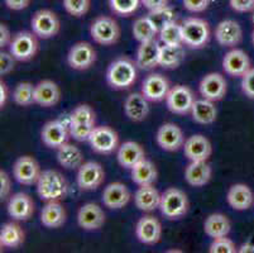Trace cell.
Segmentation results:
<instances>
[{"label":"cell","instance_id":"603a6c76","mask_svg":"<svg viewBox=\"0 0 254 253\" xmlns=\"http://www.w3.org/2000/svg\"><path fill=\"white\" fill-rule=\"evenodd\" d=\"M251 69L249 56L239 48H232L225 53L223 59V70L232 78H242Z\"/></svg>","mask_w":254,"mask_h":253},{"label":"cell","instance_id":"5bb4252c","mask_svg":"<svg viewBox=\"0 0 254 253\" xmlns=\"http://www.w3.org/2000/svg\"><path fill=\"white\" fill-rule=\"evenodd\" d=\"M76 219L80 228L87 232H94L103 228L106 215L99 204L86 203L80 206Z\"/></svg>","mask_w":254,"mask_h":253},{"label":"cell","instance_id":"b9f144b4","mask_svg":"<svg viewBox=\"0 0 254 253\" xmlns=\"http://www.w3.org/2000/svg\"><path fill=\"white\" fill-rule=\"evenodd\" d=\"M147 17L152 20V23L156 25L157 29H158L159 32L163 27H165V25L170 24V23L176 20V11L173 10L171 6L166 5V6H162V8L151 10Z\"/></svg>","mask_w":254,"mask_h":253},{"label":"cell","instance_id":"ac0fdd59","mask_svg":"<svg viewBox=\"0 0 254 253\" xmlns=\"http://www.w3.org/2000/svg\"><path fill=\"white\" fill-rule=\"evenodd\" d=\"M157 145L167 152H175L185 145V136L182 129L175 123H165L158 128L156 134Z\"/></svg>","mask_w":254,"mask_h":253},{"label":"cell","instance_id":"db71d44e","mask_svg":"<svg viewBox=\"0 0 254 253\" xmlns=\"http://www.w3.org/2000/svg\"><path fill=\"white\" fill-rule=\"evenodd\" d=\"M140 1H142V5L149 11L166 6L168 3V0H140Z\"/></svg>","mask_w":254,"mask_h":253},{"label":"cell","instance_id":"1f68e13d","mask_svg":"<svg viewBox=\"0 0 254 253\" xmlns=\"http://www.w3.org/2000/svg\"><path fill=\"white\" fill-rule=\"evenodd\" d=\"M162 194L154 187V185L139 186L134 194V204L140 212L151 213L159 209Z\"/></svg>","mask_w":254,"mask_h":253},{"label":"cell","instance_id":"60d3db41","mask_svg":"<svg viewBox=\"0 0 254 253\" xmlns=\"http://www.w3.org/2000/svg\"><path fill=\"white\" fill-rule=\"evenodd\" d=\"M159 41L162 42V45H184L182 39V25L175 20L170 24L159 31L158 33Z\"/></svg>","mask_w":254,"mask_h":253},{"label":"cell","instance_id":"d590c367","mask_svg":"<svg viewBox=\"0 0 254 253\" xmlns=\"http://www.w3.org/2000/svg\"><path fill=\"white\" fill-rule=\"evenodd\" d=\"M230 229H232V223L229 218L221 213H212L204 222L205 234L211 240L226 237L230 233Z\"/></svg>","mask_w":254,"mask_h":253},{"label":"cell","instance_id":"7c38bea8","mask_svg":"<svg viewBox=\"0 0 254 253\" xmlns=\"http://www.w3.org/2000/svg\"><path fill=\"white\" fill-rule=\"evenodd\" d=\"M96 51L89 42H76L67 53V65L76 71H86L95 65Z\"/></svg>","mask_w":254,"mask_h":253},{"label":"cell","instance_id":"7bdbcfd3","mask_svg":"<svg viewBox=\"0 0 254 253\" xmlns=\"http://www.w3.org/2000/svg\"><path fill=\"white\" fill-rule=\"evenodd\" d=\"M140 0H109V6L112 11L120 17H129L134 14L140 6Z\"/></svg>","mask_w":254,"mask_h":253},{"label":"cell","instance_id":"bcb514c9","mask_svg":"<svg viewBox=\"0 0 254 253\" xmlns=\"http://www.w3.org/2000/svg\"><path fill=\"white\" fill-rule=\"evenodd\" d=\"M15 62H17V59L9 51L8 52L1 51L0 52V75L5 76L10 74L15 69Z\"/></svg>","mask_w":254,"mask_h":253},{"label":"cell","instance_id":"6da1fadb","mask_svg":"<svg viewBox=\"0 0 254 253\" xmlns=\"http://www.w3.org/2000/svg\"><path fill=\"white\" fill-rule=\"evenodd\" d=\"M137 62L127 56L114 60L106 70V83L114 90H128L138 78Z\"/></svg>","mask_w":254,"mask_h":253},{"label":"cell","instance_id":"ab89813d","mask_svg":"<svg viewBox=\"0 0 254 253\" xmlns=\"http://www.w3.org/2000/svg\"><path fill=\"white\" fill-rule=\"evenodd\" d=\"M34 89H36V85H33L29 81H23V83L17 84V86L13 90L14 103L19 106H31L36 104Z\"/></svg>","mask_w":254,"mask_h":253},{"label":"cell","instance_id":"6f0895ef","mask_svg":"<svg viewBox=\"0 0 254 253\" xmlns=\"http://www.w3.org/2000/svg\"><path fill=\"white\" fill-rule=\"evenodd\" d=\"M252 42H253V45H254V31L253 33H252Z\"/></svg>","mask_w":254,"mask_h":253},{"label":"cell","instance_id":"d6a6232c","mask_svg":"<svg viewBox=\"0 0 254 253\" xmlns=\"http://www.w3.org/2000/svg\"><path fill=\"white\" fill-rule=\"evenodd\" d=\"M57 161L60 166L66 170H78L84 164V153L77 146L72 143H64L61 147L57 148L56 152Z\"/></svg>","mask_w":254,"mask_h":253},{"label":"cell","instance_id":"277c9868","mask_svg":"<svg viewBox=\"0 0 254 253\" xmlns=\"http://www.w3.org/2000/svg\"><path fill=\"white\" fill-rule=\"evenodd\" d=\"M182 25V39L184 46L192 50H201L206 47L210 41V25L207 20L202 18L191 17L185 19Z\"/></svg>","mask_w":254,"mask_h":253},{"label":"cell","instance_id":"7dc6e473","mask_svg":"<svg viewBox=\"0 0 254 253\" xmlns=\"http://www.w3.org/2000/svg\"><path fill=\"white\" fill-rule=\"evenodd\" d=\"M242 91L247 97L254 100V67H251L242 76Z\"/></svg>","mask_w":254,"mask_h":253},{"label":"cell","instance_id":"e0dca14e","mask_svg":"<svg viewBox=\"0 0 254 253\" xmlns=\"http://www.w3.org/2000/svg\"><path fill=\"white\" fill-rule=\"evenodd\" d=\"M228 91V83L219 73L206 74L198 84V92L204 99L211 101L221 100Z\"/></svg>","mask_w":254,"mask_h":253},{"label":"cell","instance_id":"5b68a950","mask_svg":"<svg viewBox=\"0 0 254 253\" xmlns=\"http://www.w3.org/2000/svg\"><path fill=\"white\" fill-rule=\"evenodd\" d=\"M190 203L186 192L177 187H168L162 192L159 210L165 218L170 220H176L185 217L189 212Z\"/></svg>","mask_w":254,"mask_h":253},{"label":"cell","instance_id":"11a10c76","mask_svg":"<svg viewBox=\"0 0 254 253\" xmlns=\"http://www.w3.org/2000/svg\"><path fill=\"white\" fill-rule=\"evenodd\" d=\"M8 97H9V90H8V86H6L5 83H0V106L1 108H4L6 104V101H8Z\"/></svg>","mask_w":254,"mask_h":253},{"label":"cell","instance_id":"44dd1931","mask_svg":"<svg viewBox=\"0 0 254 253\" xmlns=\"http://www.w3.org/2000/svg\"><path fill=\"white\" fill-rule=\"evenodd\" d=\"M215 39L221 47L235 48L243 39V31L238 22L224 19L215 28Z\"/></svg>","mask_w":254,"mask_h":253},{"label":"cell","instance_id":"4dcf8cb0","mask_svg":"<svg viewBox=\"0 0 254 253\" xmlns=\"http://www.w3.org/2000/svg\"><path fill=\"white\" fill-rule=\"evenodd\" d=\"M159 52H161V45L156 39L140 43L135 56L137 66L145 71L156 69L157 66H159Z\"/></svg>","mask_w":254,"mask_h":253},{"label":"cell","instance_id":"8992f818","mask_svg":"<svg viewBox=\"0 0 254 253\" xmlns=\"http://www.w3.org/2000/svg\"><path fill=\"white\" fill-rule=\"evenodd\" d=\"M90 36L95 43L101 46H113L120 39V27L114 18L100 15L90 24Z\"/></svg>","mask_w":254,"mask_h":253},{"label":"cell","instance_id":"836d02e7","mask_svg":"<svg viewBox=\"0 0 254 253\" xmlns=\"http://www.w3.org/2000/svg\"><path fill=\"white\" fill-rule=\"evenodd\" d=\"M191 118L195 123L201 125H209L218 118V109L215 103L207 99H196L191 109Z\"/></svg>","mask_w":254,"mask_h":253},{"label":"cell","instance_id":"f546056e","mask_svg":"<svg viewBox=\"0 0 254 253\" xmlns=\"http://www.w3.org/2000/svg\"><path fill=\"white\" fill-rule=\"evenodd\" d=\"M212 170L207 161H190L185 169V180L193 187H201L209 184Z\"/></svg>","mask_w":254,"mask_h":253},{"label":"cell","instance_id":"8d00e7d4","mask_svg":"<svg viewBox=\"0 0 254 253\" xmlns=\"http://www.w3.org/2000/svg\"><path fill=\"white\" fill-rule=\"evenodd\" d=\"M25 234L22 227L15 222L5 223L0 229V247L14 250L24 242Z\"/></svg>","mask_w":254,"mask_h":253},{"label":"cell","instance_id":"30bf717a","mask_svg":"<svg viewBox=\"0 0 254 253\" xmlns=\"http://www.w3.org/2000/svg\"><path fill=\"white\" fill-rule=\"evenodd\" d=\"M195 100V94H193L191 87H189L187 85L177 84V85L171 87L170 91H168L167 97H166V105H167L168 110L173 114L185 115L190 114Z\"/></svg>","mask_w":254,"mask_h":253},{"label":"cell","instance_id":"d4e9b609","mask_svg":"<svg viewBox=\"0 0 254 253\" xmlns=\"http://www.w3.org/2000/svg\"><path fill=\"white\" fill-rule=\"evenodd\" d=\"M124 114L129 120L140 123L149 114V100L142 92H131L124 100Z\"/></svg>","mask_w":254,"mask_h":253},{"label":"cell","instance_id":"9c48e42d","mask_svg":"<svg viewBox=\"0 0 254 253\" xmlns=\"http://www.w3.org/2000/svg\"><path fill=\"white\" fill-rule=\"evenodd\" d=\"M31 28L38 38L50 39L60 33L61 22L55 11L50 9H39L32 17Z\"/></svg>","mask_w":254,"mask_h":253},{"label":"cell","instance_id":"ffe728a7","mask_svg":"<svg viewBox=\"0 0 254 253\" xmlns=\"http://www.w3.org/2000/svg\"><path fill=\"white\" fill-rule=\"evenodd\" d=\"M6 212L13 220L27 222L34 214L33 199L25 192H17L11 195L6 204Z\"/></svg>","mask_w":254,"mask_h":253},{"label":"cell","instance_id":"74e56055","mask_svg":"<svg viewBox=\"0 0 254 253\" xmlns=\"http://www.w3.org/2000/svg\"><path fill=\"white\" fill-rule=\"evenodd\" d=\"M185 60L184 45H162L159 52V66L166 70L177 69Z\"/></svg>","mask_w":254,"mask_h":253},{"label":"cell","instance_id":"8fae6325","mask_svg":"<svg viewBox=\"0 0 254 253\" xmlns=\"http://www.w3.org/2000/svg\"><path fill=\"white\" fill-rule=\"evenodd\" d=\"M105 180L104 167L96 161H87L81 165L76 175V184L82 191H94L103 185Z\"/></svg>","mask_w":254,"mask_h":253},{"label":"cell","instance_id":"ee69618b","mask_svg":"<svg viewBox=\"0 0 254 253\" xmlns=\"http://www.w3.org/2000/svg\"><path fill=\"white\" fill-rule=\"evenodd\" d=\"M66 13L71 17L81 18L86 15L91 6V0H62Z\"/></svg>","mask_w":254,"mask_h":253},{"label":"cell","instance_id":"83f0119b","mask_svg":"<svg viewBox=\"0 0 254 253\" xmlns=\"http://www.w3.org/2000/svg\"><path fill=\"white\" fill-rule=\"evenodd\" d=\"M226 201L234 210L244 212L254 204V194L248 185L239 182L229 187L226 194Z\"/></svg>","mask_w":254,"mask_h":253},{"label":"cell","instance_id":"681fc988","mask_svg":"<svg viewBox=\"0 0 254 253\" xmlns=\"http://www.w3.org/2000/svg\"><path fill=\"white\" fill-rule=\"evenodd\" d=\"M11 191V178L5 171H0V199L1 201L10 198Z\"/></svg>","mask_w":254,"mask_h":253},{"label":"cell","instance_id":"484cf974","mask_svg":"<svg viewBox=\"0 0 254 253\" xmlns=\"http://www.w3.org/2000/svg\"><path fill=\"white\" fill-rule=\"evenodd\" d=\"M61 100V89L55 81L42 80L36 84L34 101L42 108H52Z\"/></svg>","mask_w":254,"mask_h":253},{"label":"cell","instance_id":"e575fe53","mask_svg":"<svg viewBox=\"0 0 254 253\" xmlns=\"http://www.w3.org/2000/svg\"><path fill=\"white\" fill-rule=\"evenodd\" d=\"M131 180L138 186H145V185H154L158 178V170L156 165L149 160L144 159L135 165L130 170Z\"/></svg>","mask_w":254,"mask_h":253},{"label":"cell","instance_id":"7a4b0ae2","mask_svg":"<svg viewBox=\"0 0 254 253\" xmlns=\"http://www.w3.org/2000/svg\"><path fill=\"white\" fill-rule=\"evenodd\" d=\"M36 185L37 194L45 201H61L67 196V181L61 172L56 170L42 171Z\"/></svg>","mask_w":254,"mask_h":253},{"label":"cell","instance_id":"cb8c5ba5","mask_svg":"<svg viewBox=\"0 0 254 253\" xmlns=\"http://www.w3.org/2000/svg\"><path fill=\"white\" fill-rule=\"evenodd\" d=\"M131 194L123 182H112L106 185L103 191V204L112 210H119L128 205Z\"/></svg>","mask_w":254,"mask_h":253},{"label":"cell","instance_id":"c3c4849f","mask_svg":"<svg viewBox=\"0 0 254 253\" xmlns=\"http://www.w3.org/2000/svg\"><path fill=\"white\" fill-rule=\"evenodd\" d=\"M184 6L190 13H202L209 8L211 0H182Z\"/></svg>","mask_w":254,"mask_h":253},{"label":"cell","instance_id":"4fadbf2b","mask_svg":"<svg viewBox=\"0 0 254 253\" xmlns=\"http://www.w3.org/2000/svg\"><path fill=\"white\" fill-rule=\"evenodd\" d=\"M41 173L42 171H41V166L37 160L28 155L18 157L13 165V177L20 185L29 186V185L37 184Z\"/></svg>","mask_w":254,"mask_h":253},{"label":"cell","instance_id":"2e32d148","mask_svg":"<svg viewBox=\"0 0 254 253\" xmlns=\"http://www.w3.org/2000/svg\"><path fill=\"white\" fill-rule=\"evenodd\" d=\"M170 89V80L162 74L154 73L143 80L140 92L152 103H159L166 100Z\"/></svg>","mask_w":254,"mask_h":253},{"label":"cell","instance_id":"ba28073f","mask_svg":"<svg viewBox=\"0 0 254 253\" xmlns=\"http://www.w3.org/2000/svg\"><path fill=\"white\" fill-rule=\"evenodd\" d=\"M90 147L94 152L100 155H110L119 148V134L109 125L95 127L87 139Z\"/></svg>","mask_w":254,"mask_h":253},{"label":"cell","instance_id":"7402d4cb","mask_svg":"<svg viewBox=\"0 0 254 253\" xmlns=\"http://www.w3.org/2000/svg\"><path fill=\"white\" fill-rule=\"evenodd\" d=\"M185 157L190 161H207L212 155V146L204 134H193L185 141Z\"/></svg>","mask_w":254,"mask_h":253},{"label":"cell","instance_id":"9a60e30c","mask_svg":"<svg viewBox=\"0 0 254 253\" xmlns=\"http://www.w3.org/2000/svg\"><path fill=\"white\" fill-rule=\"evenodd\" d=\"M70 137V128L61 119L50 120L43 125L41 131V139L43 145L52 150H57L64 143L68 142Z\"/></svg>","mask_w":254,"mask_h":253},{"label":"cell","instance_id":"f6af8a7d","mask_svg":"<svg viewBox=\"0 0 254 253\" xmlns=\"http://www.w3.org/2000/svg\"><path fill=\"white\" fill-rule=\"evenodd\" d=\"M210 253H237L238 247L230 238L220 237V238H214L209 246Z\"/></svg>","mask_w":254,"mask_h":253},{"label":"cell","instance_id":"816d5d0a","mask_svg":"<svg viewBox=\"0 0 254 253\" xmlns=\"http://www.w3.org/2000/svg\"><path fill=\"white\" fill-rule=\"evenodd\" d=\"M11 39H13V36L10 33V29L5 23H1L0 24V47H1V50L9 47Z\"/></svg>","mask_w":254,"mask_h":253},{"label":"cell","instance_id":"f907efd6","mask_svg":"<svg viewBox=\"0 0 254 253\" xmlns=\"http://www.w3.org/2000/svg\"><path fill=\"white\" fill-rule=\"evenodd\" d=\"M229 5L237 13H248L254 10V0H229Z\"/></svg>","mask_w":254,"mask_h":253},{"label":"cell","instance_id":"f5cc1de1","mask_svg":"<svg viewBox=\"0 0 254 253\" xmlns=\"http://www.w3.org/2000/svg\"><path fill=\"white\" fill-rule=\"evenodd\" d=\"M6 8L10 10L19 11L23 9H27L31 4V0H4Z\"/></svg>","mask_w":254,"mask_h":253},{"label":"cell","instance_id":"4316f807","mask_svg":"<svg viewBox=\"0 0 254 253\" xmlns=\"http://www.w3.org/2000/svg\"><path fill=\"white\" fill-rule=\"evenodd\" d=\"M144 159V148L134 141H127L122 143L117 151L118 164L127 170H131L135 165H138Z\"/></svg>","mask_w":254,"mask_h":253},{"label":"cell","instance_id":"9f6ffc18","mask_svg":"<svg viewBox=\"0 0 254 253\" xmlns=\"http://www.w3.org/2000/svg\"><path fill=\"white\" fill-rule=\"evenodd\" d=\"M238 252L239 253H254V243H252V242L243 243V245L239 247Z\"/></svg>","mask_w":254,"mask_h":253},{"label":"cell","instance_id":"52a82bcc","mask_svg":"<svg viewBox=\"0 0 254 253\" xmlns=\"http://www.w3.org/2000/svg\"><path fill=\"white\" fill-rule=\"evenodd\" d=\"M8 48L17 61L28 62L33 60L38 52V37L33 32L20 31L13 36Z\"/></svg>","mask_w":254,"mask_h":253},{"label":"cell","instance_id":"d6986e66","mask_svg":"<svg viewBox=\"0 0 254 253\" xmlns=\"http://www.w3.org/2000/svg\"><path fill=\"white\" fill-rule=\"evenodd\" d=\"M135 237L143 245H157L162 238V224L153 215H144L135 224Z\"/></svg>","mask_w":254,"mask_h":253},{"label":"cell","instance_id":"f35d334b","mask_svg":"<svg viewBox=\"0 0 254 253\" xmlns=\"http://www.w3.org/2000/svg\"><path fill=\"white\" fill-rule=\"evenodd\" d=\"M131 33H133L135 41H138L139 43H144V42L154 41L158 37L159 32L156 25L152 23V20L145 15V17H140L134 20Z\"/></svg>","mask_w":254,"mask_h":253},{"label":"cell","instance_id":"f1b7e54d","mask_svg":"<svg viewBox=\"0 0 254 253\" xmlns=\"http://www.w3.org/2000/svg\"><path fill=\"white\" fill-rule=\"evenodd\" d=\"M67 219L66 209L60 200L46 201L41 212V223L48 229L61 228Z\"/></svg>","mask_w":254,"mask_h":253},{"label":"cell","instance_id":"3957f363","mask_svg":"<svg viewBox=\"0 0 254 253\" xmlns=\"http://www.w3.org/2000/svg\"><path fill=\"white\" fill-rule=\"evenodd\" d=\"M70 134L77 142L87 141L96 127V114L89 104H80L70 113Z\"/></svg>","mask_w":254,"mask_h":253},{"label":"cell","instance_id":"680465c9","mask_svg":"<svg viewBox=\"0 0 254 253\" xmlns=\"http://www.w3.org/2000/svg\"><path fill=\"white\" fill-rule=\"evenodd\" d=\"M252 20H253V24H254V10H253V14H252Z\"/></svg>","mask_w":254,"mask_h":253}]
</instances>
